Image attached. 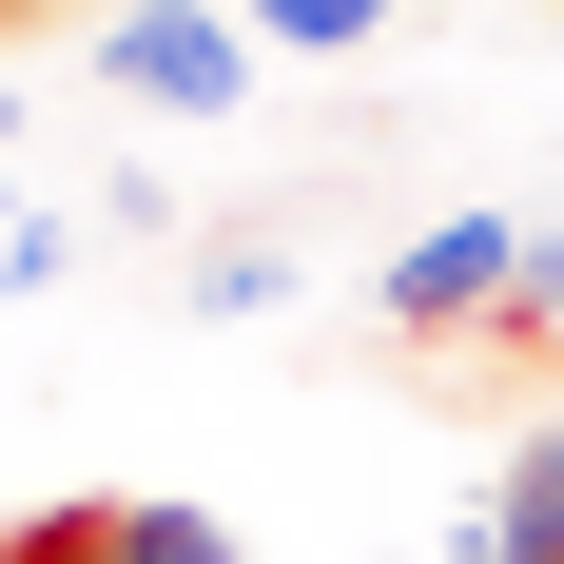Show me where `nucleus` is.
I'll list each match as a JSON object with an SVG mask.
<instances>
[{
    "label": "nucleus",
    "mask_w": 564,
    "mask_h": 564,
    "mask_svg": "<svg viewBox=\"0 0 564 564\" xmlns=\"http://www.w3.org/2000/svg\"><path fill=\"white\" fill-rule=\"evenodd\" d=\"M234 20H253V40H273V58H350V40H370V20H390V0H234Z\"/></svg>",
    "instance_id": "nucleus-4"
},
{
    "label": "nucleus",
    "mask_w": 564,
    "mask_h": 564,
    "mask_svg": "<svg viewBox=\"0 0 564 564\" xmlns=\"http://www.w3.org/2000/svg\"><path fill=\"white\" fill-rule=\"evenodd\" d=\"M253 20H234V0H117L98 20V98H137V117H234L253 98Z\"/></svg>",
    "instance_id": "nucleus-1"
},
{
    "label": "nucleus",
    "mask_w": 564,
    "mask_h": 564,
    "mask_svg": "<svg viewBox=\"0 0 564 564\" xmlns=\"http://www.w3.org/2000/svg\"><path fill=\"white\" fill-rule=\"evenodd\" d=\"M507 292H525V215H429V234L390 253V332L448 350V332H487Z\"/></svg>",
    "instance_id": "nucleus-2"
},
{
    "label": "nucleus",
    "mask_w": 564,
    "mask_h": 564,
    "mask_svg": "<svg viewBox=\"0 0 564 564\" xmlns=\"http://www.w3.org/2000/svg\"><path fill=\"white\" fill-rule=\"evenodd\" d=\"M0 156H20V98H0Z\"/></svg>",
    "instance_id": "nucleus-10"
},
{
    "label": "nucleus",
    "mask_w": 564,
    "mask_h": 564,
    "mask_svg": "<svg viewBox=\"0 0 564 564\" xmlns=\"http://www.w3.org/2000/svg\"><path fill=\"white\" fill-rule=\"evenodd\" d=\"M0 20H20V0H0Z\"/></svg>",
    "instance_id": "nucleus-11"
},
{
    "label": "nucleus",
    "mask_w": 564,
    "mask_h": 564,
    "mask_svg": "<svg viewBox=\"0 0 564 564\" xmlns=\"http://www.w3.org/2000/svg\"><path fill=\"white\" fill-rule=\"evenodd\" d=\"M78 273V215H0V292H58Z\"/></svg>",
    "instance_id": "nucleus-8"
},
{
    "label": "nucleus",
    "mask_w": 564,
    "mask_h": 564,
    "mask_svg": "<svg viewBox=\"0 0 564 564\" xmlns=\"http://www.w3.org/2000/svg\"><path fill=\"white\" fill-rule=\"evenodd\" d=\"M448 564H564V409L507 448V487H487V507L448 525Z\"/></svg>",
    "instance_id": "nucleus-3"
},
{
    "label": "nucleus",
    "mask_w": 564,
    "mask_h": 564,
    "mask_svg": "<svg viewBox=\"0 0 564 564\" xmlns=\"http://www.w3.org/2000/svg\"><path fill=\"white\" fill-rule=\"evenodd\" d=\"M273 292H292V253H234V234L195 253V312H273Z\"/></svg>",
    "instance_id": "nucleus-7"
},
{
    "label": "nucleus",
    "mask_w": 564,
    "mask_h": 564,
    "mask_svg": "<svg viewBox=\"0 0 564 564\" xmlns=\"http://www.w3.org/2000/svg\"><path fill=\"white\" fill-rule=\"evenodd\" d=\"M0 564H117V507H40V525H0Z\"/></svg>",
    "instance_id": "nucleus-6"
},
{
    "label": "nucleus",
    "mask_w": 564,
    "mask_h": 564,
    "mask_svg": "<svg viewBox=\"0 0 564 564\" xmlns=\"http://www.w3.org/2000/svg\"><path fill=\"white\" fill-rule=\"evenodd\" d=\"M117 564H253L215 507H117Z\"/></svg>",
    "instance_id": "nucleus-5"
},
{
    "label": "nucleus",
    "mask_w": 564,
    "mask_h": 564,
    "mask_svg": "<svg viewBox=\"0 0 564 564\" xmlns=\"http://www.w3.org/2000/svg\"><path fill=\"white\" fill-rule=\"evenodd\" d=\"M487 332H564V234H525V292L487 312Z\"/></svg>",
    "instance_id": "nucleus-9"
}]
</instances>
